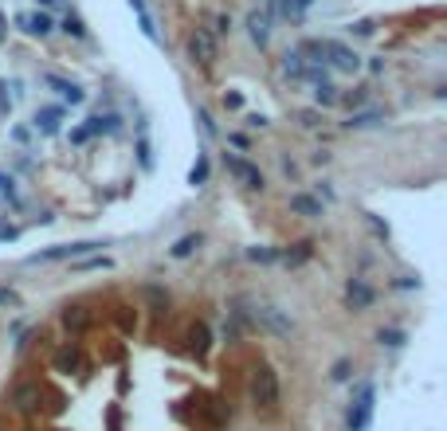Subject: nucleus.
<instances>
[{
  "label": "nucleus",
  "mask_w": 447,
  "mask_h": 431,
  "mask_svg": "<svg viewBox=\"0 0 447 431\" xmlns=\"http://www.w3.org/2000/svg\"><path fill=\"white\" fill-rule=\"evenodd\" d=\"M196 122H200V130H204V134H216V122H212V114L208 110H204V106H200V110H196Z\"/></svg>",
  "instance_id": "4c0bfd02"
},
{
  "label": "nucleus",
  "mask_w": 447,
  "mask_h": 431,
  "mask_svg": "<svg viewBox=\"0 0 447 431\" xmlns=\"http://www.w3.org/2000/svg\"><path fill=\"white\" fill-rule=\"evenodd\" d=\"M212 24H216V28H212L216 35H228V32H232V16H228V12H220V16L212 20Z\"/></svg>",
  "instance_id": "a19ab883"
},
{
  "label": "nucleus",
  "mask_w": 447,
  "mask_h": 431,
  "mask_svg": "<svg viewBox=\"0 0 447 431\" xmlns=\"http://www.w3.org/2000/svg\"><path fill=\"white\" fill-rule=\"evenodd\" d=\"M278 71H283L290 83H302V75H306V55H302L298 47L287 51V55H283V63H278Z\"/></svg>",
  "instance_id": "aec40b11"
},
{
  "label": "nucleus",
  "mask_w": 447,
  "mask_h": 431,
  "mask_svg": "<svg viewBox=\"0 0 447 431\" xmlns=\"http://www.w3.org/2000/svg\"><path fill=\"white\" fill-rule=\"evenodd\" d=\"M102 243H94V239H86V243H63V247H51V251H40L32 255V263H55V259H79V255H91L98 251Z\"/></svg>",
  "instance_id": "1a4fd4ad"
},
{
  "label": "nucleus",
  "mask_w": 447,
  "mask_h": 431,
  "mask_svg": "<svg viewBox=\"0 0 447 431\" xmlns=\"http://www.w3.org/2000/svg\"><path fill=\"white\" fill-rule=\"evenodd\" d=\"M130 8H134V16H137V28H142V35L149 43H157V28H153V16H149V8H145V0H130Z\"/></svg>",
  "instance_id": "5701e85b"
},
{
  "label": "nucleus",
  "mask_w": 447,
  "mask_h": 431,
  "mask_svg": "<svg viewBox=\"0 0 447 431\" xmlns=\"http://www.w3.org/2000/svg\"><path fill=\"white\" fill-rule=\"evenodd\" d=\"M40 404H43V384L40 381H20L16 389H12V408H16L20 415L40 412Z\"/></svg>",
  "instance_id": "423d86ee"
},
{
  "label": "nucleus",
  "mask_w": 447,
  "mask_h": 431,
  "mask_svg": "<svg viewBox=\"0 0 447 431\" xmlns=\"http://www.w3.org/2000/svg\"><path fill=\"white\" fill-rule=\"evenodd\" d=\"M0 196H4V200H16V177H12V173H0Z\"/></svg>",
  "instance_id": "473e14b6"
},
{
  "label": "nucleus",
  "mask_w": 447,
  "mask_h": 431,
  "mask_svg": "<svg viewBox=\"0 0 447 431\" xmlns=\"http://www.w3.org/2000/svg\"><path fill=\"white\" fill-rule=\"evenodd\" d=\"M310 251H314L310 243H298L295 251H287V263H290V267H295V263H306V259H310Z\"/></svg>",
  "instance_id": "c9c22d12"
},
{
  "label": "nucleus",
  "mask_w": 447,
  "mask_h": 431,
  "mask_svg": "<svg viewBox=\"0 0 447 431\" xmlns=\"http://www.w3.org/2000/svg\"><path fill=\"white\" fill-rule=\"evenodd\" d=\"M322 63H326L329 71H338V75H357V71L365 67L361 55H357L349 43H341V40H326V47H322Z\"/></svg>",
  "instance_id": "f03ea898"
},
{
  "label": "nucleus",
  "mask_w": 447,
  "mask_h": 431,
  "mask_svg": "<svg viewBox=\"0 0 447 431\" xmlns=\"http://www.w3.org/2000/svg\"><path fill=\"white\" fill-rule=\"evenodd\" d=\"M83 130H86V134H118V130H122V118H118V114H91V118H86L83 122Z\"/></svg>",
  "instance_id": "6ab92c4d"
},
{
  "label": "nucleus",
  "mask_w": 447,
  "mask_h": 431,
  "mask_svg": "<svg viewBox=\"0 0 447 431\" xmlns=\"http://www.w3.org/2000/svg\"><path fill=\"white\" fill-rule=\"evenodd\" d=\"M244 122H247L251 130H267V126H271V118H267V114H247Z\"/></svg>",
  "instance_id": "c03bdc74"
},
{
  "label": "nucleus",
  "mask_w": 447,
  "mask_h": 431,
  "mask_svg": "<svg viewBox=\"0 0 447 431\" xmlns=\"http://www.w3.org/2000/svg\"><path fill=\"white\" fill-rule=\"evenodd\" d=\"M377 341H380V345H388V349H400V345H404V333H400V330H380Z\"/></svg>",
  "instance_id": "2f4dec72"
},
{
  "label": "nucleus",
  "mask_w": 447,
  "mask_h": 431,
  "mask_svg": "<svg viewBox=\"0 0 447 431\" xmlns=\"http://www.w3.org/2000/svg\"><path fill=\"white\" fill-rule=\"evenodd\" d=\"M373 302H377V290H373L365 279H349L346 282V306L349 310H369Z\"/></svg>",
  "instance_id": "ddd939ff"
},
{
  "label": "nucleus",
  "mask_w": 447,
  "mask_h": 431,
  "mask_svg": "<svg viewBox=\"0 0 447 431\" xmlns=\"http://www.w3.org/2000/svg\"><path fill=\"white\" fill-rule=\"evenodd\" d=\"M75 271H110V259H106V255H91V259L79 263Z\"/></svg>",
  "instance_id": "7c9ffc66"
},
{
  "label": "nucleus",
  "mask_w": 447,
  "mask_h": 431,
  "mask_svg": "<svg viewBox=\"0 0 447 431\" xmlns=\"http://www.w3.org/2000/svg\"><path fill=\"white\" fill-rule=\"evenodd\" d=\"M16 24L24 28L28 35H35V40H47V35L55 32V20H51L47 12H20Z\"/></svg>",
  "instance_id": "4468645a"
},
{
  "label": "nucleus",
  "mask_w": 447,
  "mask_h": 431,
  "mask_svg": "<svg viewBox=\"0 0 447 431\" xmlns=\"http://www.w3.org/2000/svg\"><path fill=\"white\" fill-rule=\"evenodd\" d=\"M0 40H9V20H4V12H0Z\"/></svg>",
  "instance_id": "8fccbe9b"
},
{
  "label": "nucleus",
  "mask_w": 447,
  "mask_h": 431,
  "mask_svg": "<svg viewBox=\"0 0 447 431\" xmlns=\"http://www.w3.org/2000/svg\"><path fill=\"white\" fill-rule=\"evenodd\" d=\"M63 32H67L71 40H86V24H83V16H79V12H67V16H63Z\"/></svg>",
  "instance_id": "bb28decb"
},
{
  "label": "nucleus",
  "mask_w": 447,
  "mask_h": 431,
  "mask_svg": "<svg viewBox=\"0 0 447 431\" xmlns=\"http://www.w3.org/2000/svg\"><path fill=\"white\" fill-rule=\"evenodd\" d=\"M247 259H251V263H275L278 255L271 251V247H251V251H247Z\"/></svg>",
  "instance_id": "f704fd0d"
},
{
  "label": "nucleus",
  "mask_w": 447,
  "mask_h": 431,
  "mask_svg": "<svg viewBox=\"0 0 447 431\" xmlns=\"http://www.w3.org/2000/svg\"><path fill=\"white\" fill-rule=\"evenodd\" d=\"M346 32L353 35V40H369V35H377V24H373V20H353Z\"/></svg>",
  "instance_id": "c85d7f7f"
},
{
  "label": "nucleus",
  "mask_w": 447,
  "mask_h": 431,
  "mask_svg": "<svg viewBox=\"0 0 447 431\" xmlns=\"http://www.w3.org/2000/svg\"><path fill=\"white\" fill-rule=\"evenodd\" d=\"M20 306V294L12 287H0V310H16Z\"/></svg>",
  "instance_id": "72a5a7b5"
},
{
  "label": "nucleus",
  "mask_w": 447,
  "mask_h": 431,
  "mask_svg": "<svg viewBox=\"0 0 447 431\" xmlns=\"http://www.w3.org/2000/svg\"><path fill=\"white\" fill-rule=\"evenodd\" d=\"M271 24H275V0H263L259 8L247 12V35H251L255 47H267V40H271Z\"/></svg>",
  "instance_id": "39448f33"
},
{
  "label": "nucleus",
  "mask_w": 447,
  "mask_h": 431,
  "mask_svg": "<svg viewBox=\"0 0 447 431\" xmlns=\"http://www.w3.org/2000/svg\"><path fill=\"white\" fill-rule=\"evenodd\" d=\"M185 47H188V55H193V63H200V67H212V63L220 59V40H216L212 28H193Z\"/></svg>",
  "instance_id": "7ed1b4c3"
},
{
  "label": "nucleus",
  "mask_w": 447,
  "mask_h": 431,
  "mask_svg": "<svg viewBox=\"0 0 447 431\" xmlns=\"http://www.w3.org/2000/svg\"><path fill=\"white\" fill-rule=\"evenodd\" d=\"M385 118H388L385 110H353L346 126H349V130H373V126H380Z\"/></svg>",
  "instance_id": "4be33fe9"
},
{
  "label": "nucleus",
  "mask_w": 447,
  "mask_h": 431,
  "mask_svg": "<svg viewBox=\"0 0 447 431\" xmlns=\"http://www.w3.org/2000/svg\"><path fill=\"white\" fill-rule=\"evenodd\" d=\"M228 142L239 145V149H247V137H244V134H228Z\"/></svg>",
  "instance_id": "09e8293b"
},
{
  "label": "nucleus",
  "mask_w": 447,
  "mask_h": 431,
  "mask_svg": "<svg viewBox=\"0 0 447 431\" xmlns=\"http://www.w3.org/2000/svg\"><path fill=\"white\" fill-rule=\"evenodd\" d=\"M247 392H251V404L259 412H278V400H283V389H278V372L271 364H255L251 381H247Z\"/></svg>",
  "instance_id": "f257e3e1"
},
{
  "label": "nucleus",
  "mask_w": 447,
  "mask_h": 431,
  "mask_svg": "<svg viewBox=\"0 0 447 431\" xmlns=\"http://www.w3.org/2000/svg\"><path fill=\"white\" fill-rule=\"evenodd\" d=\"M51 369L60 372V377H75V372H83V349H79V345L55 349V357H51Z\"/></svg>",
  "instance_id": "f8f14e48"
},
{
  "label": "nucleus",
  "mask_w": 447,
  "mask_h": 431,
  "mask_svg": "<svg viewBox=\"0 0 447 431\" xmlns=\"http://www.w3.org/2000/svg\"><path fill=\"white\" fill-rule=\"evenodd\" d=\"M188 185H196V188H200V185H208V157H204V153L196 157V165H193V169H188Z\"/></svg>",
  "instance_id": "cd10ccee"
},
{
  "label": "nucleus",
  "mask_w": 447,
  "mask_h": 431,
  "mask_svg": "<svg viewBox=\"0 0 447 431\" xmlns=\"http://www.w3.org/2000/svg\"><path fill=\"white\" fill-rule=\"evenodd\" d=\"M224 165H228V173H232V177H236L244 188H263V173H259V165H251L247 157L224 153Z\"/></svg>",
  "instance_id": "0eeeda50"
},
{
  "label": "nucleus",
  "mask_w": 447,
  "mask_h": 431,
  "mask_svg": "<svg viewBox=\"0 0 447 431\" xmlns=\"http://www.w3.org/2000/svg\"><path fill=\"white\" fill-rule=\"evenodd\" d=\"M365 102H369V86H353V91L338 94V106H346L349 114H353V110H361Z\"/></svg>",
  "instance_id": "393cba45"
},
{
  "label": "nucleus",
  "mask_w": 447,
  "mask_h": 431,
  "mask_svg": "<svg viewBox=\"0 0 447 431\" xmlns=\"http://www.w3.org/2000/svg\"><path fill=\"white\" fill-rule=\"evenodd\" d=\"M43 86H51V91L60 94V98L67 102V106H83V102H86V91H83V86H79V83H71V79L51 75V71L43 75Z\"/></svg>",
  "instance_id": "9b49d317"
},
{
  "label": "nucleus",
  "mask_w": 447,
  "mask_h": 431,
  "mask_svg": "<svg viewBox=\"0 0 447 431\" xmlns=\"http://www.w3.org/2000/svg\"><path fill=\"white\" fill-rule=\"evenodd\" d=\"M185 341H188V353L204 357V353H208V345H212V333H208V326H204V321H193V326L185 330Z\"/></svg>",
  "instance_id": "a211bd4d"
},
{
  "label": "nucleus",
  "mask_w": 447,
  "mask_h": 431,
  "mask_svg": "<svg viewBox=\"0 0 447 431\" xmlns=\"http://www.w3.org/2000/svg\"><path fill=\"white\" fill-rule=\"evenodd\" d=\"M137 161H142V169H153V153H149V142H137Z\"/></svg>",
  "instance_id": "e433bc0d"
},
{
  "label": "nucleus",
  "mask_w": 447,
  "mask_h": 431,
  "mask_svg": "<svg viewBox=\"0 0 447 431\" xmlns=\"http://www.w3.org/2000/svg\"><path fill=\"white\" fill-rule=\"evenodd\" d=\"M35 4H43V8H47V4H60V0H35Z\"/></svg>",
  "instance_id": "3c124183"
},
{
  "label": "nucleus",
  "mask_w": 447,
  "mask_h": 431,
  "mask_svg": "<svg viewBox=\"0 0 447 431\" xmlns=\"http://www.w3.org/2000/svg\"><path fill=\"white\" fill-rule=\"evenodd\" d=\"M349 369H353V364H349L346 357H341V361L334 364V372H329V377H334V381H349Z\"/></svg>",
  "instance_id": "37998d69"
},
{
  "label": "nucleus",
  "mask_w": 447,
  "mask_h": 431,
  "mask_svg": "<svg viewBox=\"0 0 447 431\" xmlns=\"http://www.w3.org/2000/svg\"><path fill=\"white\" fill-rule=\"evenodd\" d=\"M12 142H16V145H32V130H28V126H12Z\"/></svg>",
  "instance_id": "58836bf2"
},
{
  "label": "nucleus",
  "mask_w": 447,
  "mask_h": 431,
  "mask_svg": "<svg viewBox=\"0 0 447 431\" xmlns=\"http://www.w3.org/2000/svg\"><path fill=\"white\" fill-rule=\"evenodd\" d=\"M224 341H239V318H232V321H224Z\"/></svg>",
  "instance_id": "79ce46f5"
},
{
  "label": "nucleus",
  "mask_w": 447,
  "mask_h": 431,
  "mask_svg": "<svg viewBox=\"0 0 447 431\" xmlns=\"http://www.w3.org/2000/svg\"><path fill=\"white\" fill-rule=\"evenodd\" d=\"M200 412H204V423H208V427H224V423L232 420V408L224 404V400H208Z\"/></svg>",
  "instance_id": "412c9836"
},
{
  "label": "nucleus",
  "mask_w": 447,
  "mask_h": 431,
  "mask_svg": "<svg viewBox=\"0 0 447 431\" xmlns=\"http://www.w3.org/2000/svg\"><path fill=\"white\" fill-rule=\"evenodd\" d=\"M0 114H4V118L12 114V98H9V86L4 83H0Z\"/></svg>",
  "instance_id": "a18cd8bd"
},
{
  "label": "nucleus",
  "mask_w": 447,
  "mask_h": 431,
  "mask_svg": "<svg viewBox=\"0 0 447 431\" xmlns=\"http://www.w3.org/2000/svg\"><path fill=\"white\" fill-rule=\"evenodd\" d=\"M338 86L329 83V79H322V83H314V102H318L322 110H329V106H338Z\"/></svg>",
  "instance_id": "b1692460"
},
{
  "label": "nucleus",
  "mask_w": 447,
  "mask_h": 431,
  "mask_svg": "<svg viewBox=\"0 0 447 431\" xmlns=\"http://www.w3.org/2000/svg\"><path fill=\"white\" fill-rule=\"evenodd\" d=\"M290 212H295V216H306V220H322V200L310 192H295L290 196Z\"/></svg>",
  "instance_id": "f3484780"
},
{
  "label": "nucleus",
  "mask_w": 447,
  "mask_h": 431,
  "mask_svg": "<svg viewBox=\"0 0 447 431\" xmlns=\"http://www.w3.org/2000/svg\"><path fill=\"white\" fill-rule=\"evenodd\" d=\"M224 106H228V110H244V94L239 91H224Z\"/></svg>",
  "instance_id": "ea45409f"
},
{
  "label": "nucleus",
  "mask_w": 447,
  "mask_h": 431,
  "mask_svg": "<svg viewBox=\"0 0 447 431\" xmlns=\"http://www.w3.org/2000/svg\"><path fill=\"white\" fill-rule=\"evenodd\" d=\"M32 130L43 137H55L63 130V106H40V110L32 114Z\"/></svg>",
  "instance_id": "9d476101"
},
{
  "label": "nucleus",
  "mask_w": 447,
  "mask_h": 431,
  "mask_svg": "<svg viewBox=\"0 0 447 431\" xmlns=\"http://www.w3.org/2000/svg\"><path fill=\"white\" fill-rule=\"evenodd\" d=\"M298 122H302L306 130H314V126H318V114H314V110H302V114H298Z\"/></svg>",
  "instance_id": "49530a36"
},
{
  "label": "nucleus",
  "mask_w": 447,
  "mask_h": 431,
  "mask_svg": "<svg viewBox=\"0 0 447 431\" xmlns=\"http://www.w3.org/2000/svg\"><path fill=\"white\" fill-rule=\"evenodd\" d=\"M255 321L267 326L271 333H278V338H290V333H295V318H287V314L275 310V306H259V310H255Z\"/></svg>",
  "instance_id": "6e6552de"
},
{
  "label": "nucleus",
  "mask_w": 447,
  "mask_h": 431,
  "mask_svg": "<svg viewBox=\"0 0 447 431\" xmlns=\"http://www.w3.org/2000/svg\"><path fill=\"white\" fill-rule=\"evenodd\" d=\"M145 302H149L153 310H165V306H169V294H165V287H145Z\"/></svg>",
  "instance_id": "c756f323"
},
{
  "label": "nucleus",
  "mask_w": 447,
  "mask_h": 431,
  "mask_svg": "<svg viewBox=\"0 0 447 431\" xmlns=\"http://www.w3.org/2000/svg\"><path fill=\"white\" fill-rule=\"evenodd\" d=\"M60 321H63L67 333H86L91 330V310H86V306H67V310L60 314Z\"/></svg>",
  "instance_id": "dca6fc26"
},
{
  "label": "nucleus",
  "mask_w": 447,
  "mask_h": 431,
  "mask_svg": "<svg viewBox=\"0 0 447 431\" xmlns=\"http://www.w3.org/2000/svg\"><path fill=\"white\" fill-rule=\"evenodd\" d=\"M71 142H75V145H86V142H91V134H86L83 126H75V130H71Z\"/></svg>",
  "instance_id": "de8ad7c7"
},
{
  "label": "nucleus",
  "mask_w": 447,
  "mask_h": 431,
  "mask_svg": "<svg viewBox=\"0 0 447 431\" xmlns=\"http://www.w3.org/2000/svg\"><path fill=\"white\" fill-rule=\"evenodd\" d=\"M373 408H377V392H373V384H361L353 396V408H349L346 415V431H365L373 420Z\"/></svg>",
  "instance_id": "20e7f679"
},
{
  "label": "nucleus",
  "mask_w": 447,
  "mask_h": 431,
  "mask_svg": "<svg viewBox=\"0 0 447 431\" xmlns=\"http://www.w3.org/2000/svg\"><path fill=\"white\" fill-rule=\"evenodd\" d=\"M196 247H200V231H193V236H181L177 243L169 247V255H173V259H188Z\"/></svg>",
  "instance_id": "a878e982"
},
{
  "label": "nucleus",
  "mask_w": 447,
  "mask_h": 431,
  "mask_svg": "<svg viewBox=\"0 0 447 431\" xmlns=\"http://www.w3.org/2000/svg\"><path fill=\"white\" fill-rule=\"evenodd\" d=\"M310 8H314V0H275V20H287V24H302Z\"/></svg>",
  "instance_id": "2eb2a0df"
}]
</instances>
